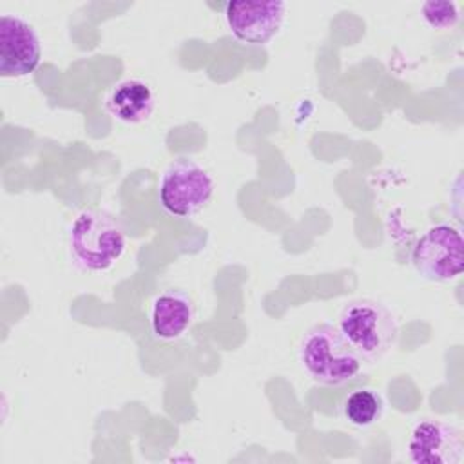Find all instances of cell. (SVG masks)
<instances>
[{
    "mask_svg": "<svg viewBox=\"0 0 464 464\" xmlns=\"http://www.w3.org/2000/svg\"><path fill=\"white\" fill-rule=\"evenodd\" d=\"M67 246L80 270L105 272L125 254L127 236L114 214L103 208H83L69 225Z\"/></svg>",
    "mask_w": 464,
    "mask_h": 464,
    "instance_id": "obj_1",
    "label": "cell"
},
{
    "mask_svg": "<svg viewBox=\"0 0 464 464\" xmlns=\"http://www.w3.org/2000/svg\"><path fill=\"white\" fill-rule=\"evenodd\" d=\"M297 357L303 372L323 386L346 384L362 368L361 357L332 323L310 326L301 337Z\"/></svg>",
    "mask_w": 464,
    "mask_h": 464,
    "instance_id": "obj_2",
    "label": "cell"
},
{
    "mask_svg": "<svg viewBox=\"0 0 464 464\" xmlns=\"http://www.w3.org/2000/svg\"><path fill=\"white\" fill-rule=\"evenodd\" d=\"M337 328L361 361L368 364L379 362L399 337V324L392 310L370 297L348 301L339 314Z\"/></svg>",
    "mask_w": 464,
    "mask_h": 464,
    "instance_id": "obj_3",
    "label": "cell"
},
{
    "mask_svg": "<svg viewBox=\"0 0 464 464\" xmlns=\"http://www.w3.org/2000/svg\"><path fill=\"white\" fill-rule=\"evenodd\" d=\"M212 176L192 158H176L170 161L158 185L161 208L181 219L201 212L214 194Z\"/></svg>",
    "mask_w": 464,
    "mask_h": 464,
    "instance_id": "obj_4",
    "label": "cell"
},
{
    "mask_svg": "<svg viewBox=\"0 0 464 464\" xmlns=\"http://www.w3.org/2000/svg\"><path fill=\"white\" fill-rule=\"evenodd\" d=\"M411 263L422 279L448 283L464 270V241L460 230L451 225L430 227L415 243Z\"/></svg>",
    "mask_w": 464,
    "mask_h": 464,
    "instance_id": "obj_5",
    "label": "cell"
},
{
    "mask_svg": "<svg viewBox=\"0 0 464 464\" xmlns=\"http://www.w3.org/2000/svg\"><path fill=\"white\" fill-rule=\"evenodd\" d=\"M286 4L279 0H234L225 5V22L232 36L246 45H265L281 29Z\"/></svg>",
    "mask_w": 464,
    "mask_h": 464,
    "instance_id": "obj_6",
    "label": "cell"
},
{
    "mask_svg": "<svg viewBox=\"0 0 464 464\" xmlns=\"http://www.w3.org/2000/svg\"><path fill=\"white\" fill-rule=\"evenodd\" d=\"M406 453L413 464H460L464 437L455 424L422 419L410 431Z\"/></svg>",
    "mask_w": 464,
    "mask_h": 464,
    "instance_id": "obj_7",
    "label": "cell"
},
{
    "mask_svg": "<svg viewBox=\"0 0 464 464\" xmlns=\"http://www.w3.org/2000/svg\"><path fill=\"white\" fill-rule=\"evenodd\" d=\"M42 60V44L34 27L18 14L0 16V76L24 78Z\"/></svg>",
    "mask_w": 464,
    "mask_h": 464,
    "instance_id": "obj_8",
    "label": "cell"
},
{
    "mask_svg": "<svg viewBox=\"0 0 464 464\" xmlns=\"http://www.w3.org/2000/svg\"><path fill=\"white\" fill-rule=\"evenodd\" d=\"M196 306L183 290H165L150 304L149 321L152 335L160 341H178L192 326Z\"/></svg>",
    "mask_w": 464,
    "mask_h": 464,
    "instance_id": "obj_9",
    "label": "cell"
},
{
    "mask_svg": "<svg viewBox=\"0 0 464 464\" xmlns=\"http://www.w3.org/2000/svg\"><path fill=\"white\" fill-rule=\"evenodd\" d=\"M156 107V96L149 83L138 78L118 82L105 98V109L123 123H141L150 118Z\"/></svg>",
    "mask_w": 464,
    "mask_h": 464,
    "instance_id": "obj_10",
    "label": "cell"
},
{
    "mask_svg": "<svg viewBox=\"0 0 464 464\" xmlns=\"http://www.w3.org/2000/svg\"><path fill=\"white\" fill-rule=\"evenodd\" d=\"M341 411L348 424L355 428H368L382 417L384 402L375 390L361 388V390H353L344 397L341 404Z\"/></svg>",
    "mask_w": 464,
    "mask_h": 464,
    "instance_id": "obj_11",
    "label": "cell"
},
{
    "mask_svg": "<svg viewBox=\"0 0 464 464\" xmlns=\"http://www.w3.org/2000/svg\"><path fill=\"white\" fill-rule=\"evenodd\" d=\"M420 16L431 29H451L459 22V5L448 0H428L420 5Z\"/></svg>",
    "mask_w": 464,
    "mask_h": 464,
    "instance_id": "obj_12",
    "label": "cell"
}]
</instances>
